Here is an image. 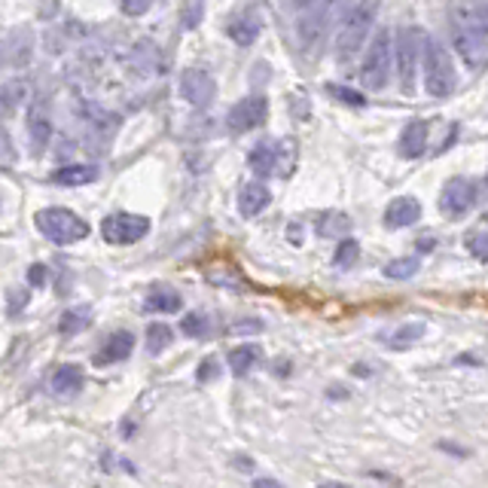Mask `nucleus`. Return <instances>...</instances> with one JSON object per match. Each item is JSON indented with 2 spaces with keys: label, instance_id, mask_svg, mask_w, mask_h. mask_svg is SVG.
Instances as JSON below:
<instances>
[{
  "label": "nucleus",
  "instance_id": "obj_1",
  "mask_svg": "<svg viewBox=\"0 0 488 488\" xmlns=\"http://www.w3.org/2000/svg\"><path fill=\"white\" fill-rule=\"evenodd\" d=\"M451 37H455L458 56L470 68H483L488 58V19L485 10L476 4H464L451 13Z\"/></svg>",
  "mask_w": 488,
  "mask_h": 488
},
{
  "label": "nucleus",
  "instance_id": "obj_2",
  "mask_svg": "<svg viewBox=\"0 0 488 488\" xmlns=\"http://www.w3.org/2000/svg\"><path fill=\"white\" fill-rule=\"evenodd\" d=\"M421 61H424V86H428V92L433 98H446L455 92V65H451V56L440 40L424 37Z\"/></svg>",
  "mask_w": 488,
  "mask_h": 488
},
{
  "label": "nucleus",
  "instance_id": "obj_3",
  "mask_svg": "<svg viewBox=\"0 0 488 488\" xmlns=\"http://www.w3.org/2000/svg\"><path fill=\"white\" fill-rule=\"evenodd\" d=\"M34 223L52 244H61V248L83 241L89 235V223L68 207H43V211L34 214Z\"/></svg>",
  "mask_w": 488,
  "mask_h": 488
},
{
  "label": "nucleus",
  "instance_id": "obj_4",
  "mask_svg": "<svg viewBox=\"0 0 488 488\" xmlns=\"http://www.w3.org/2000/svg\"><path fill=\"white\" fill-rule=\"evenodd\" d=\"M376 10L369 4H357L351 6L348 16L342 19L339 31H336V56L339 61H351L360 52V47L366 43V34L373 28Z\"/></svg>",
  "mask_w": 488,
  "mask_h": 488
},
{
  "label": "nucleus",
  "instance_id": "obj_5",
  "mask_svg": "<svg viewBox=\"0 0 488 488\" xmlns=\"http://www.w3.org/2000/svg\"><path fill=\"white\" fill-rule=\"evenodd\" d=\"M421 49H424V31L421 28H400L397 40L391 43V56L397 58L403 92H412L415 89V70H419V65H421Z\"/></svg>",
  "mask_w": 488,
  "mask_h": 488
},
{
  "label": "nucleus",
  "instance_id": "obj_6",
  "mask_svg": "<svg viewBox=\"0 0 488 488\" xmlns=\"http://www.w3.org/2000/svg\"><path fill=\"white\" fill-rule=\"evenodd\" d=\"M387 77H391V34L376 31V37L366 49L364 68H360V80H364L369 92H382L387 86Z\"/></svg>",
  "mask_w": 488,
  "mask_h": 488
},
{
  "label": "nucleus",
  "instance_id": "obj_7",
  "mask_svg": "<svg viewBox=\"0 0 488 488\" xmlns=\"http://www.w3.org/2000/svg\"><path fill=\"white\" fill-rule=\"evenodd\" d=\"M147 232H150V220L141 214L120 211V214L104 217V223H101V235H104L107 244H134V241H141Z\"/></svg>",
  "mask_w": 488,
  "mask_h": 488
},
{
  "label": "nucleus",
  "instance_id": "obj_8",
  "mask_svg": "<svg viewBox=\"0 0 488 488\" xmlns=\"http://www.w3.org/2000/svg\"><path fill=\"white\" fill-rule=\"evenodd\" d=\"M266 116H269V101L263 95H250V98H241L239 104H232L226 122H229V129L235 134H244V132L260 129V125L266 122Z\"/></svg>",
  "mask_w": 488,
  "mask_h": 488
},
{
  "label": "nucleus",
  "instance_id": "obj_9",
  "mask_svg": "<svg viewBox=\"0 0 488 488\" xmlns=\"http://www.w3.org/2000/svg\"><path fill=\"white\" fill-rule=\"evenodd\" d=\"M476 184L470 177H451L446 186H442V196H440V207L446 211L449 217H464L470 207L476 205Z\"/></svg>",
  "mask_w": 488,
  "mask_h": 488
},
{
  "label": "nucleus",
  "instance_id": "obj_10",
  "mask_svg": "<svg viewBox=\"0 0 488 488\" xmlns=\"http://www.w3.org/2000/svg\"><path fill=\"white\" fill-rule=\"evenodd\" d=\"M214 92H217V86L207 70H202V68L184 70V77H180V95H184L193 107H207L214 101Z\"/></svg>",
  "mask_w": 488,
  "mask_h": 488
},
{
  "label": "nucleus",
  "instance_id": "obj_11",
  "mask_svg": "<svg viewBox=\"0 0 488 488\" xmlns=\"http://www.w3.org/2000/svg\"><path fill=\"white\" fill-rule=\"evenodd\" d=\"M28 138H31L34 156H40V153L49 147V138H52V116H49V104L40 101V98L28 107Z\"/></svg>",
  "mask_w": 488,
  "mask_h": 488
},
{
  "label": "nucleus",
  "instance_id": "obj_12",
  "mask_svg": "<svg viewBox=\"0 0 488 488\" xmlns=\"http://www.w3.org/2000/svg\"><path fill=\"white\" fill-rule=\"evenodd\" d=\"M132 351H134V333L116 330L113 336L104 342V348L95 355V366H113V364H120V360L132 357Z\"/></svg>",
  "mask_w": 488,
  "mask_h": 488
},
{
  "label": "nucleus",
  "instance_id": "obj_13",
  "mask_svg": "<svg viewBox=\"0 0 488 488\" xmlns=\"http://www.w3.org/2000/svg\"><path fill=\"white\" fill-rule=\"evenodd\" d=\"M419 217H421L419 198H409V196L394 198V202L385 207V226L387 229H406V226L419 223Z\"/></svg>",
  "mask_w": 488,
  "mask_h": 488
},
{
  "label": "nucleus",
  "instance_id": "obj_14",
  "mask_svg": "<svg viewBox=\"0 0 488 488\" xmlns=\"http://www.w3.org/2000/svg\"><path fill=\"white\" fill-rule=\"evenodd\" d=\"M260 16L257 10H244L239 16H232L229 25H226V34H229V40H235L239 47H250L257 37H260Z\"/></svg>",
  "mask_w": 488,
  "mask_h": 488
},
{
  "label": "nucleus",
  "instance_id": "obj_15",
  "mask_svg": "<svg viewBox=\"0 0 488 488\" xmlns=\"http://www.w3.org/2000/svg\"><path fill=\"white\" fill-rule=\"evenodd\" d=\"M269 202H272V193H269V186H263L260 180H250V184L241 186L239 193V211L241 217H257L263 214Z\"/></svg>",
  "mask_w": 488,
  "mask_h": 488
},
{
  "label": "nucleus",
  "instance_id": "obj_16",
  "mask_svg": "<svg viewBox=\"0 0 488 488\" xmlns=\"http://www.w3.org/2000/svg\"><path fill=\"white\" fill-rule=\"evenodd\" d=\"M180 305H184V296H180L175 287L168 284H156L150 287L147 300H143V312H153V314H171L177 312Z\"/></svg>",
  "mask_w": 488,
  "mask_h": 488
},
{
  "label": "nucleus",
  "instance_id": "obj_17",
  "mask_svg": "<svg viewBox=\"0 0 488 488\" xmlns=\"http://www.w3.org/2000/svg\"><path fill=\"white\" fill-rule=\"evenodd\" d=\"M83 382H86L83 369H80L77 364H61L49 378V391L58 394V397H70V394H77L80 387H83Z\"/></svg>",
  "mask_w": 488,
  "mask_h": 488
},
{
  "label": "nucleus",
  "instance_id": "obj_18",
  "mask_svg": "<svg viewBox=\"0 0 488 488\" xmlns=\"http://www.w3.org/2000/svg\"><path fill=\"white\" fill-rule=\"evenodd\" d=\"M424 150H428V122H409L400 134V156L419 159Z\"/></svg>",
  "mask_w": 488,
  "mask_h": 488
},
{
  "label": "nucleus",
  "instance_id": "obj_19",
  "mask_svg": "<svg viewBox=\"0 0 488 488\" xmlns=\"http://www.w3.org/2000/svg\"><path fill=\"white\" fill-rule=\"evenodd\" d=\"M28 101V83L25 80H6L0 83V116H10L19 111V104Z\"/></svg>",
  "mask_w": 488,
  "mask_h": 488
},
{
  "label": "nucleus",
  "instance_id": "obj_20",
  "mask_svg": "<svg viewBox=\"0 0 488 488\" xmlns=\"http://www.w3.org/2000/svg\"><path fill=\"white\" fill-rule=\"evenodd\" d=\"M250 168H254V175L260 177H269V175H278V143H257L254 150H250Z\"/></svg>",
  "mask_w": 488,
  "mask_h": 488
},
{
  "label": "nucleus",
  "instance_id": "obj_21",
  "mask_svg": "<svg viewBox=\"0 0 488 488\" xmlns=\"http://www.w3.org/2000/svg\"><path fill=\"white\" fill-rule=\"evenodd\" d=\"M98 180V165H65L52 171V184L58 186H86Z\"/></svg>",
  "mask_w": 488,
  "mask_h": 488
},
{
  "label": "nucleus",
  "instance_id": "obj_22",
  "mask_svg": "<svg viewBox=\"0 0 488 488\" xmlns=\"http://www.w3.org/2000/svg\"><path fill=\"white\" fill-rule=\"evenodd\" d=\"M424 321H409V324H403V327H397L391 336H382V342L387 348H394V351H403V348H412L415 342H419L424 336Z\"/></svg>",
  "mask_w": 488,
  "mask_h": 488
},
{
  "label": "nucleus",
  "instance_id": "obj_23",
  "mask_svg": "<svg viewBox=\"0 0 488 488\" xmlns=\"http://www.w3.org/2000/svg\"><path fill=\"white\" fill-rule=\"evenodd\" d=\"M351 232V217L342 211H324L318 217V235L324 239H345Z\"/></svg>",
  "mask_w": 488,
  "mask_h": 488
},
{
  "label": "nucleus",
  "instance_id": "obj_24",
  "mask_svg": "<svg viewBox=\"0 0 488 488\" xmlns=\"http://www.w3.org/2000/svg\"><path fill=\"white\" fill-rule=\"evenodd\" d=\"M89 324H92V309L89 305H77V309H68L58 321V333L61 336H77L83 333Z\"/></svg>",
  "mask_w": 488,
  "mask_h": 488
},
{
  "label": "nucleus",
  "instance_id": "obj_25",
  "mask_svg": "<svg viewBox=\"0 0 488 488\" xmlns=\"http://www.w3.org/2000/svg\"><path fill=\"white\" fill-rule=\"evenodd\" d=\"M260 345H241V348H235L232 355H229V366H232V376L235 378H244L254 369L257 364H260Z\"/></svg>",
  "mask_w": 488,
  "mask_h": 488
},
{
  "label": "nucleus",
  "instance_id": "obj_26",
  "mask_svg": "<svg viewBox=\"0 0 488 488\" xmlns=\"http://www.w3.org/2000/svg\"><path fill=\"white\" fill-rule=\"evenodd\" d=\"M171 345V327L168 324H150L147 327V355L159 357Z\"/></svg>",
  "mask_w": 488,
  "mask_h": 488
},
{
  "label": "nucleus",
  "instance_id": "obj_27",
  "mask_svg": "<svg viewBox=\"0 0 488 488\" xmlns=\"http://www.w3.org/2000/svg\"><path fill=\"white\" fill-rule=\"evenodd\" d=\"M419 257H400V260H391L382 272L385 278H394V281H406V278H412L415 272H419Z\"/></svg>",
  "mask_w": 488,
  "mask_h": 488
},
{
  "label": "nucleus",
  "instance_id": "obj_28",
  "mask_svg": "<svg viewBox=\"0 0 488 488\" xmlns=\"http://www.w3.org/2000/svg\"><path fill=\"white\" fill-rule=\"evenodd\" d=\"M207 330H211V321H207L205 312H193L180 321V333L189 339H202V336H207Z\"/></svg>",
  "mask_w": 488,
  "mask_h": 488
},
{
  "label": "nucleus",
  "instance_id": "obj_29",
  "mask_svg": "<svg viewBox=\"0 0 488 488\" xmlns=\"http://www.w3.org/2000/svg\"><path fill=\"white\" fill-rule=\"evenodd\" d=\"M357 257H360V244L355 239H342L336 257H333V266H336V269H351Z\"/></svg>",
  "mask_w": 488,
  "mask_h": 488
},
{
  "label": "nucleus",
  "instance_id": "obj_30",
  "mask_svg": "<svg viewBox=\"0 0 488 488\" xmlns=\"http://www.w3.org/2000/svg\"><path fill=\"white\" fill-rule=\"evenodd\" d=\"M467 248H470V254H473L476 260H485L488 257V235H485L483 226L467 235Z\"/></svg>",
  "mask_w": 488,
  "mask_h": 488
},
{
  "label": "nucleus",
  "instance_id": "obj_31",
  "mask_svg": "<svg viewBox=\"0 0 488 488\" xmlns=\"http://www.w3.org/2000/svg\"><path fill=\"white\" fill-rule=\"evenodd\" d=\"M0 165H16V143L4 125H0Z\"/></svg>",
  "mask_w": 488,
  "mask_h": 488
},
{
  "label": "nucleus",
  "instance_id": "obj_32",
  "mask_svg": "<svg viewBox=\"0 0 488 488\" xmlns=\"http://www.w3.org/2000/svg\"><path fill=\"white\" fill-rule=\"evenodd\" d=\"M330 95L336 98V101H348L351 107H364V95L355 92V89H345V86H330Z\"/></svg>",
  "mask_w": 488,
  "mask_h": 488
},
{
  "label": "nucleus",
  "instance_id": "obj_33",
  "mask_svg": "<svg viewBox=\"0 0 488 488\" xmlns=\"http://www.w3.org/2000/svg\"><path fill=\"white\" fill-rule=\"evenodd\" d=\"M153 0H122V13L125 16H143L150 13Z\"/></svg>",
  "mask_w": 488,
  "mask_h": 488
},
{
  "label": "nucleus",
  "instance_id": "obj_34",
  "mask_svg": "<svg viewBox=\"0 0 488 488\" xmlns=\"http://www.w3.org/2000/svg\"><path fill=\"white\" fill-rule=\"evenodd\" d=\"M28 305V293H13V302H10V318H19V312Z\"/></svg>",
  "mask_w": 488,
  "mask_h": 488
},
{
  "label": "nucleus",
  "instance_id": "obj_35",
  "mask_svg": "<svg viewBox=\"0 0 488 488\" xmlns=\"http://www.w3.org/2000/svg\"><path fill=\"white\" fill-rule=\"evenodd\" d=\"M28 278H31L34 287H43V284H47V266H40V263L31 266V275Z\"/></svg>",
  "mask_w": 488,
  "mask_h": 488
},
{
  "label": "nucleus",
  "instance_id": "obj_36",
  "mask_svg": "<svg viewBox=\"0 0 488 488\" xmlns=\"http://www.w3.org/2000/svg\"><path fill=\"white\" fill-rule=\"evenodd\" d=\"M214 373H217V364H214V360H205V364L198 366V382H207Z\"/></svg>",
  "mask_w": 488,
  "mask_h": 488
},
{
  "label": "nucleus",
  "instance_id": "obj_37",
  "mask_svg": "<svg viewBox=\"0 0 488 488\" xmlns=\"http://www.w3.org/2000/svg\"><path fill=\"white\" fill-rule=\"evenodd\" d=\"M254 488H281V485H278L275 479H266L263 476V479H254Z\"/></svg>",
  "mask_w": 488,
  "mask_h": 488
},
{
  "label": "nucleus",
  "instance_id": "obj_38",
  "mask_svg": "<svg viewBox=\"0 0 488 488\" xmlns=\"http://www.w3.org/2000/svg\"><path fill=\"white\" fill-rule=\"evenodd\" d=\"M287 4H291L293 10H300V13H302V10H309V6L314 4V0H287Z\"/></svg>",
  "mask_w": 488,
  "mask_h": 488
},
{
  "label": "nucleus",
  "instance_id": "obj_39",
  "mask_svg": "<svg viewBox=\"0 0 488 488\" xmlns=\"http://www.w3.org/2000/svg\"><path fill=\"white\" fill-rule=\"evenodd\" d=\"M440 449H446V451H455V458H467V449H458V446H449V442H440Z\"/></svg>",
  "mask_w": 488,
  "mask_h": 488
},
{
  "label": "nucleus",
  "instance_id": "obj_40",
  "mask_svg": "<svg viewBox=\"0 0 488 488\" xmlns=\"http://www.w3.org/2000/svg\"><path fill=\"white\" fill-rule=\"evenodd\" d=\"M235 467H241V470H254V461H250V458H239V461H235Z\"/></svg>",
  "mask_w": 488,
  "mask_h": 488
},
{
  "label": "nucleus",
  "instance_id": "obj_41",
  "mask_svg": "<svg viewBox=\"0 0 488 488\" xmlns=\"http://www.w3.org/2000/svg\"><path fill=\"white\" fill-rule=\"evenodd\" d=\"M318 488H351V485H342V483H321Z\"/></svg>",
  "mask_w": 488,
  "mask_h": 488
}]
</instances>
